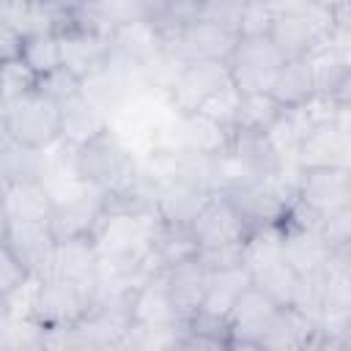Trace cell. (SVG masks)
I'll use <instances>...</instances> for the list:
<instances>
[{"label": "cell", "instance_id": "1", "mask_svg": "<svg viewBox=\"0 0 351 351\" xmlns=\"http://www.w3.org/2000/svg\"><path fill=\"white\" fill-rule=\"evenodd\" d=\"M71 173L80 181L110 192L132 184L140 173V162L132 145L112 126H107L80 148H71Z\"/></svg>", "mask_w": 351, "mask_h": 351}, {"label": "cell", "instance_id": "2", "mask_svg": "<svg viewBox=\"0 0 351 351\" xmlns=\"http://www.w3.org/2000/svg\"><path fill=\"white\" fill-rule=\"evenodd\" d=\"M93 304V285L74 282L58 274H44L33 285L27 318L41 332L71 329Z\"/></svg>", "mask_w": 351, "mask_h": 351}, {"label": "cell", "instance_id": "3", "mask_svg": "<svg viewBox=\"0 0 351 351\" xmlns=\"http://www.w3.org/2000/svg\"><path fill=\"white\" fill-rule=\"evenodd\" d=\"M3 129L11 140L30 148H52L60 140V107L36 88L0 104Z\"/></svg>", "mask_w": 351, "mask_h": 351}, {"label": "cell", "instance_id": "4", "mask_svg": "<svg viewBox=\"0 0 351 351\" xmlns=\"http://www.w3.org/2000/svg\"><path fill=\"white\" fill-rule=\"evenodd\" d=\"M332 30H335V14L307 3L299 11L274 14V22L269 27V41L285 60L307 58L332 36Z\"/></svg>", "mask_w": 351, "mask_h": 351}, {"label": "cell", "instance_id": "5", "mask_svg": "<svg viewBox=\"0 0 351 351\" xmlns=\"http://www.w3.org/2000/svg\"><path fill=\"white\" fill-rule=\"evenodd\" d=\"M228 82H230L228 60H189L181 66L173 85L167 88L165 104L178 115L197 112Z\"/></svg>", "mask_w": 351, "mask_h": 351}, {"label": "cell", "instance_id": "6", "mask_svg": "<svg viewBox=\"0 0 351 351\" xmlns=\"http://www.w3.org/2000/svg\"><path fill=\"white\" fill-rule=\"evenodd\" d=\"M285 58L274 49V44L269 41V36L261 38H239L230 58H228V69H230V82L239 93H261L271 88V80L280 69Z\"/></svg>", "mask_w": 351, "mask_h": 351}, {"label": "cell", "instance_id": "7", "mask_svg": "<svg viewBox=\"0 0 351 351\" xmlns=\"http://www.w3.org/2000/svg\"><path fill=\"white\" fill-rule=\"evenodd\" d=\"M3 244L16 255V261L27 269L30 277H44L52 271V252H55V233L49 219H19L5 217Z\"/></svg>", "mask_w": 351, "mask_h": 351}, {"label": "cell", "instance_id": "8", "mask_svg": "<svg viewBox=\"0 0 351 351\" xmlns=\"http://www.w3.org/2000/svg\"><path fill=\"white\" fill-rule=\"evenodd\" d=\"M293 197L321 217L326 211L351 206V170L337 165L299 167Z\"/></svg>", "mask_w": 351, "mask_h": 351}, {"label": "cell", "instance_id": "9", "mask_svg": "<svg viewBox=\"0 0 351 351\" xmlns=\"http://www.w3.org/2000/svg\"><path fill=\"white\" fill-rule=\"evenodd\" d=\"M277 310L280 304L250 282L228 313V348H261Z\"/></svg>", "mask_w": 351, "mask_h": 351}, {"label": "cell", "instance_id": "10", "mask_svg": "<svg viewBox=\"0 0 351 351\" xmlns=\"http://www.w3.org/2000/svg\"><path fill=\"white\" fill-rule=\"evenodd\" d=\"M236 41H239V33H233L228 27H219L214 22H206V19H195L184 30H178L176 36L165 38L162 47L170 55H176L181 63H189V60H228Z\"/></svg>", "mask_w": 351, "mask_h": 351}, {"label": "cell", "instance_id": "11", "mask_svg": "<svg viewBox=\"0 0 351 351\" xmlns=\"http://www.w3.org/2000/svg\"><path fill=\"white\" fill-rule=\"evenodd\" d=\"M348 151H351V140H348V107H346L335 118L307 129L296 151V167H324V165L348 167Z\"/></svg>", "mask_w": 351, "mask_h": 351}, {"label": "cell", "instance_id": "12", "mask_svg": "<svg viewBox=\"0 0 351 351\" xmlns=\"http://www.w3.org/2000/svg\"><path fill=\"white\" fill-rule=\"evenodd\" d=\"M189 233H192L197 250H211V247L244 244L250 230L239 219V214L233 211L228 197L222 192H211V197L203 203V208L189 222Z\"/></svg>", "mask_w": 351, "mask_h": 351}, {"label": "cell", "instance_id": "13", "mask_svg": "<svg viewBox=\"0 0 351 351\" xmlns=\"http://www.w3.org/2000/svg\"><path fill=\"white\" fill-rule=\"evenodd\" d=\"M208 197H211L208 189H203L192 181H184V178H170V181L154 184V208L162 217V222H167V225L189 228V222L195 219V214L203 208V203Z\"/></svg>", "mask_w": 351, "mask_h": 351}, {"label": "cell", "instance_id": "14", "mask_svg": "<svg viewBox=\"0 0 351 351\" xmlns=\"http://www.w3.org/2000/svg\"><path fill=\"white\" fill-rule=\"evenodd\" d=\"M162 277H165V285H167V293L173 299V307L178 313V321L181 326L195 315L203 293H206V282H208V269L197 261V258H186V261H178L173 266H165L159 269Z\"/></svg>", "mask_w": 351, "mask_h": 351}, {"label": "cell", "instance_id": "15", "mask_svg": "<svg viewBox=\"0 0 351 351\" xmlns=\"http://www.w3.org/2000/svg\"><path fill=\"white\" fill-rule=\"evenodd\" d=\"M129 313L134 324L148 326H181L173 299L167 293L162 271H151L129 296Z\"/></svg>", "mask_w": 351, "mask_h": 351}, {"label": "cell", "instance_id": "16", "mask_svg": "<svg viewBox=\"0 0 351 351\" xmlns=\"http://www.w3.org/2000/svg\"><path fill=\"white\" fill-rule=\"evenodd\" d=\"M58 38H60V66L80 80H88L110 58V38L104 36L85 30H66L58 33Z\"/></svg>", "mask_w": 351, "mask_h": 351}, {"label": "cell", "instance_id": "17", "mask_svg": "<svg viewBox=\"0 0 351 351\" xmlns=\"http://www.w3.org/2000/svg\"><path fill=\"white\" fill-rule=\"evenodd\" d=\"M49 170H52V165H49L47 151L22 145L11 137H5L0 143V178L5 186L47 181Z\"/></svg>", "mask_w": 351, "mask_h": 351}, {"label": "cell", "instance_id": "18", "mask_svg": "<svg viewBox=\"0 0 351 351\" xmlns=\"http://www.w3.org/2000/svg\"><path fill=\"white\" fill-rule=\"evenodd\" d=\"M110 52L118 55L121 60L132 63L140 71L148 60H154L162 52V36L156 33V27L151 22H145L140 16V19L123 22V25H118L112 30V36H110Z\"/></svg>", "mask_w": 351, "mask_h": 351}, {"label": "cell", "instance_id": "19", "mask_svg": "<svg viewBox=\"0 0 351 351\" xmlns=\"http://www.w3.org/2000/svg\"><path fill=\"white\" fill-rule=\"evenodd\" d=\"M60 107V140L66 148H80L82 143H88L90 137H96L99 132H104L110 126V118L88 99V96H74Z\"/></svg>", "mask_w": 351, "mask_h": 351}, {"label": "cell", "instance_id": "20", "mask_svg": "<svg viewBox=\"0 0 351 351\" xmlns=\"http://www.w3.org/2000/svg\"><path fill=\"white\" fill-rule=\"evenodd\" d=\"M96 263H99V250L93 244V236L60 239V241H55L49 274H58V277H66L74 282L96 285Z\"/></svg>", "mask_w": 351, "mask_h": 351}, {"label": "cell", "instance_id": "21", "mask_svg": "<svg viewBox=\"0 0 351 351\" xmlns=\"http://www.w3.org/2000/svg\"><path fill=\"white\" fill-rule=\"evenodd\" d=\"M228 151L236 156V162L244 167V173H247L250 178H269V176L282 173L285 167H293V165H288V162L274 151V145L269 143L266 134L233 132Z\"/></svg>", "mask_w": 351, "mask_h": 351}, {"label": "cell", "instance_id": "22", "mask_svg": "<svg viewBox=\"0 0 351 351\" xmlns=\"http://www.w3.org/2000/svg\"><path fill=\"white\" fill-rule=\"evenodd\" d=\"M280 228H282V258L296 274L318 271L326 266L332 247L321 239L318 228H293V225H280Z\"/></svg>", "mask_w": 351, "mask_h": 351}, {"label": "cell", "instance_id": "23", "mask_svg": "<svg viewBox=\"0 0 351 351\" xmlns=\"http://www.w3.org/2000/svg\"><path fill=\"white\" fill-rule=\"evenodd\" d=\"M250 285V271L239 263V266H228V269H217L208 271V282H206V293L197 304V315H208V318H219L228 321V313L233 307V302L239 299V293Z\"/></svg>", "mask_w": 351, "mask_h": 351}, {"label": "cell", "instance_id": "24", "mask_svg": "<svg viewBox=\"0 0 351 351\" xmlns=\"http://www.w3.org/2000/svg\"><path fill=\"white\" fill-rule=\"evenodd\" d=\"M261 348L288 351V348H318V326L313 318L302 315L291 304L280 307L269 332L261 340Z\"/></svg>", "mask_w": 351, "mask_h": 351}, {"label": "cell", "instance_id": "25", "mask_svg": "<svg viewBox=\"0 0 351 351\" xmlns=\"http://www.w3.org/2000/svg\"><path fill=\"white\" fill-rule=\"evenodd\" d=\"M230 137H233V132L228 126H222L219 121L208 118L200 110L181 115V148H184V154L217 156V154L228 151Z\"/></svg>", "mask_w": 351, "mask_h": 351}, {"label": "cell", "instance_id": "26", "mask_svg": "<svg viewBox=\"0 0 351 351\" xmlns=\"http://www.w3.org/2000/svg\"><path fill=\"white\" fill-rule=\"evenodd\" d=\"M269 93L282 104V110L291 107H302L304 101H310L315 96V77H313V66L310 58H288L280 63Z\"/></svg>", "mask_w": 351, "mask_h": 351}, {"label": "cell", "instance_id": "27", "mask_svg": "<svg viewBox=\"0 0 351 351\" xmlns=\"http://www.w3.org/2000/svg\"><path fill=\"white\" fill-rule=\"evenodd\" d=\"M3 208L5 217H19V219H52V192L47 181L36 184H14L3 189Z\"/></svg>", "mask_w": 351, "mask_h": 351}, {"label": "cell", "instance_id": "28", "mask_svg": "<svg viewBox=\"0 0 351 351\" xmlns=\"http://www.w3.org/2000/svg\"><path fill=\"white\" fill-rule=\"evenodd\" d=\"M200 14V0H140V16L165 38L184 30Z\"/></svg>", "mask_w": 351, "mask_h": 351}, {"label": "cell", "instance_id": "29", "mask_svg": "<svg viewBox=\"0 0 351 351\" xmlns=\"http://www.w3.org/2000/svg\"><path fill=\"white\" fill-rule=\"evenodd\" d=\"M282 115V104L269 93H241L236 104V115L230 123V132H250V134H263L277 118Z\"/></svg>", "mask_w": 351, "mask_h": 351}, {"label": "cell", "instance_id": "30", "mask_svg": "<svg viewBox=\"0 0 351 351\" xmlns=\"http://www.w3.org/2000/svg\"><path fill=\"white\" fill-rule=\"evenodd\" d=\"M19 60L30 69L33 77H41V74L58 69L60 66V38H58V33H52V30L25 33Z\"/></svg>", "mask_w": 351, "mask_h": 351}, {"label": "cell", "instance_id": "31", "mask_svg": "<svg viewBox=\"0 0 351 351\" xmlns=\"http://www.w3.org/2000/svg\"><path fill=\"white\" fill-rule=\"evenodd\" d=\"M36 90L41 96H47L49 101L63 104V101H69V99H74V96L82 93V80L74 77L69 69L58 66V69L41 74V77H36Z\"/></svg>", "mask_w": 351, "mask_h": 351}, {"label": "cell", "instance_id": "32", "mask_svg": "<svg viewBox=\"0 0 351 351\" xmlns=\"http://www.w3.org/2000/svg\"><path fill=\"white\" fill-rule=\"evenodd\" d=\"M318 233L332 250H348L351 247V206L326 211L318 222Z\"/></svg>", "mask_w": 351, "mask_h": 351}, {"label": "cell", "instance_id": "33", "mask_svg": "<svg viewBox=\"0 0 351 351\" xmlns=\"http://www.w3.org/2000/svg\"><path fill=\"white\" fill-rule=\"evenodd\" d=\"M271 22H274V11L263 0H247L236 33L239 38H261V36H269Z\"/></svg>", "mask_w": 351, "mask_h": 351}, {"label": "cell", "instance_id": "34", "mask_svg": "<svg viewBox=\"0 0 351 351\" xmlns=\"http://www.w3.org/2000/svg\"><path fill=\"white\" fill-rule=\"evenodd\" d=\"M33 88H36V77L30 74V69L22 60L0 66V104L14 99V96H22Z\"/></svg>", "mask_w": 351, "mask_h": 351}, {"label": "cell", "instance_id": "35", "mask_svg": "<svg viewBox=\"0 0 351 351\" xmlns=\"http://www.w3.org/2000/svg\"><path fill=\"white\" fill-rule=\"evenodd\" d=\"M244 3L247 0H200V14L197 19H206V22H214L219 27H228V30H239V19H241V11H244Z\"/></svg>", "mask_w": 351, "mask_h": 351}, {"label": "cell", "instance_id": "36", "mask_svg": "<svg viewBox=\"0 0 351 351\" xmlns=\"http://www.w3.org/2000/svg\"><path fill=\"white\" fill-rule=\"evenodd\" d=\"M239 90L233 88V82H228L225 88H219L203 107H200V112H206L208 118H214V121H219L222 126H228L230 129V123H233V115H236V104H239Z\"/></svg>", "mask_w": 351, "mask_h": 351}, {"label": "cell", "instance_id": "37", "mask_svg": "<svg viewBox=\"0 0 351 351\" xmlns=\"http://www.w3.org/2000/svg\"><path fill=\"white\" fill-rule=\"evenodd\" d=\"M27 280H30L27 269L16 261V255H14V252L3 244V239H0V291H3V293H14V291H19Z\"/></svg>", "mask_w": 351, "mask_h": 351}, {"label": "cell", "instance_id": "38", "mask_svg": "<svg viewBox=\"0 0 351 351\" xmlns=\"http://www.w3.org/2000/svg\"><path fill=\"white\" fill-rule=\"evenodd\" d=\"M22 41L25 33L11 27V25H0V66L3 63H14L22 55Z\"/></svg>", "mask_w": 351, "mask_h": 351}, {"label": "cell", "instance_id": "39", "mask_svg": "<svg viewBox=\"0 0 351 351\" xmlns=\"http://www.w3.org/2000/svg\"><path fill=\"white\" fill-rule=\"evenodd\" d=\"M274 14H285V11H299L304 8L310 0H263Z\"/></svg>", "mask_w": 351, "mask_h": 351}, {"label": "cell", "instance_id": "40", "mask_svg": "<svg viewBox=\"0 0 351 351\" xmlns=\"http://www.w3.org/2000/svg\"><path fill=\"white\" fill-rule=\"evenodd\" d=\"M310 3L318 5V8H324V11H329V14L348 11V5H351V0H310Z\"/></svg>", "mask_w": 351, "mask_h": 351}, {"label": "cell", "instance_id": "41", "mask_svg": "<svg viewBox=\"0 0 351 351\" xmlns=\"http://www.w3.org/2000/svg\"><path fill=\"white\" fill-rule=\"evenodd\" d=\"M11 321H14V313H11V293H3V291H0V329H5Z\"/></svg>", "mask_w": 351, "mask_h": 351}, {"label": "cell", "instance_id": "42", "mask_svg": "<svg viewBox=\"0 0 351 351\" xmlns=\"http://www.w3.org/2000/svg\"><path fill=\"white\" fill-rule=\"evenodd\" d=\"M3 222H5V208H3V189H0V233H3Z\"/></svg>", "mask_w": 351, "mask_h": 351}, {"label": "cell", "instance_id": "43", "mask_svg": "<svg viewBox=\"0 0 351 351\" xmlns=\"http://www.w3.org/2000/svg\"><path fill=\"white\" fill-rule=\"evenodd\" d=\"M33 5H52V3H58V0H30Z\"/></svg>", "mask_w": 351, "mask_h": 351}]
</instances>
